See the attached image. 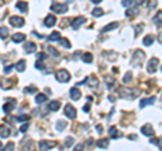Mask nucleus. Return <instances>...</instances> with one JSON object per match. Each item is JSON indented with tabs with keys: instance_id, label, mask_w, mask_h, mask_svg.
<instances>
[{
	"instance_id": "nucleus-51",
	"label": "nucleus",
	"mask_w": 162,
	"mask_h": 151,
	"mask_svg": "<svg viewBox=\"0 0 162 151\" xmlns=\"http://www.w3.org/2000/svg\"><path fill=\"white\" fill-rule=\"evenodd\" d=\"M92 3H95V4H99V3H101L103 2V0H91Z\"/></svg>"
},
{
	"instance_id": "nucleus-39",
	"label": "nucleus",
	"mask_w": 162,
	"mask_h": 151,
	"mask_svg": "<svg viewBox=\"0 0 162 151\" xmlns=\"http://www.w3.org/2000/svg\"><path fill=\"white\" fill-rule=\"evenodd\" d=\"M37 88L35 86H30V88H24V93H35Z\"/></svg>"
},
{
	"instance_id": "nucleus-2",
	"label": "nucleus",
	"mask_w": 162,
	"mask_h": 151,
	"mask_svg": "<svg viewBox=\"0 0 162 151\" xmlns=\"http://www.w3.org/2000/svg\"><path fill=\"white\" fill-rule=\"evenodd\" d=\"M50 10L54 11V12H57V14H65L66 11H68V5H66V4H58V3H54V4H51Z\"/></svg>"
},
{
	"instance_id": "nucleus-37",
	"label": "nucleus",
	"mask_w": 162,
	"mask_h": 151,
	"mask_svg": "<svg viewBox=\"0 0 162 151\" xmlns=\"http://www.w3.org/2000/svg\"><path fill=\"white\" fill-rule=\"evenodd\" d=\"M137 12H138L137 8H128V10L126 11V16H132V15H135Z\"/></svg>"
},
{
	"instance_id": "nucleus-35",
	"label": "nucleus",
	"mask_w": 162,
	"mask_h": 151,
	"mask_svg": "<svg viewBox=\"0 0 162 151\" xmlns=\"http://www.w3.org/2000/svg\"><path fill=\"white\" fill-rule=\"evenodd\" d=\"M73 143H74V139L69 136V138H66V140H65V147L66 149H69L70 146H73Z\"/></svg>"
},
{
	"instance_id": "nucleus-46",
	"label": "nucleus",
	"mask_w": 162,
	"mask_h": 151,
	"mask_svg": "<svg viewBox=\"0 0 162 151\" xmlns=\"http://www.w3.org/2000/svg\"><path fill=\"white\" fill-rule=\"evenodd\" d=\"M135 2H137L138 5H143L144 3H146V0H135Z\"/></svg>"
},
{
	"instance_id": "nucleus-5",
	"label": "nucleus",
	"mask_w": 162,
	"mask_h": 151,
	"mask_svg": "<svg viewBox=\"0 0 162 151\" xmlns=\"http://www.w3.org/2000/svg\"><path fill=\"white\" fill-rule=\"evenodd\" d=\"M157 65H158V58H151L147 62V72L150 74H153L155 70H157Z\"/></svg>"
},
{
	"instance_id": "nucleus-19",
	"label": "nucleus",
	"mask_w": 162,
	"mask_h": 151,
	"mask_svg": "<svg viewBox=\"0 0 162 151\" xmlns=\"http://www.w3.org/2000/svg\"><path fill=\"white\" fill-rule=\"evenodd\" d=\"M10 136V128H7V127L3 126L2 128H0V138L2 139H5Z\"/></svg>"
},
{
	"instance_id": "nucleus-13",
	"label": "nucleus",
	"mask_w": 162,
	"mask_h": 151,
	"mask_svg": "<svg viewBox=\"0 0 162 151\" xmlns=\"http://www.w3.org/2000/svg\"><path fill=\"white\" fill-rule=\"evenodd\" d=\"M69 95H70L72 100H79L80 96H81V92L77 88H72L70 91H69Z\"/></svg>"
},
{
	"instance_id": "nucleus-29",
	"label": "nucleus",
	"mask_w": 162,
	"mask_h": 151,
	"mask_svg": "<svg viewBox=\"0 0 162 151\" xmlns=\"http://www.w3.org/2000/svg\"><path fill=\"white\" fill-rule=\"evenodd\" d=\"M104 14V11H103V8H93V10H92V15L93 16H96V18H99V16H101Z\"/></svg>"
},
{
	"instance_id": "nucleus-32",
	"label": "nucleus",
	"mask_w": 162,
	"mask_h": 151,
	"mask_svg": "<svg viewBox=\"0 0 162 151\" xmlns=\"http://www.w3.org/2000/svg\"><path fill=\"white\" fill-rule=\"evenodd\" d=\"M65 127H66V121L60 120L58 123H57V130H58V131H63V130H65Z\"/></svg>"
},
{
	"instance_id": "nucleus-52",
	"label": "nucleus",
	"mask_w": 162,
	"mask_h": 151,
	"mask_svg": "<svg viewBox=\"0 0 162 151\" xmlns=\"http://www.w3.org/2000/svg\"><path fill=\"white\" fill-rule=\"evenodd\" d=\"M128 138H130V139H131V140H134V139H137V135H130V136H128Z\"/></svg>"
},
{
	"instance_id": "nucleus-23",
	"label": "nucleus",
	"mask_w": 162,
	"mask_h": 151,
	"mask_svg": "<svg viewBox=\"0 0 162 151\" xmlns=\"http://www.w3.org/2000/svg\"><path fill=\"white\" fill-rule=\"evenodd\" d=\"M144 58V54H143V51L142 50H137L135 51V54H134V59H132V62H137V59H143Z\"/></svg>"
},
{
	"instance_id": "nucleus-8",
	"label": "nucleus",
	"mask_w": 162,
	"mask_h": 151,
	"mask_svg": "<svg viewBox=\"0 0 162 151\" xmlns=\"http://www.w3.org/2000/svg\"><path fill=\"white\" fill-rule=\"evenodd\" d=\"M56 142H47V140H40L39 143V149L40 150H49V149H53L56 147Z\"/></svg>"
},
{
	"instance_id": "nucleus-31",
	"label": "nucleus",
	"mask_w": 162,
	"mask_h": 151,
	"mask_svg": "<svg viewBox=\"0 0 162 151\" xmlns=\"http://www.w3.org/2000/svg\"><path fill=\"white\" fill-rule=\"evenodd\" d=\"M105 84H107V86H108V88H111V86L115 84V80L111 77V76H107V77H105Z\"/></svg>"
},
{
	"instance_id": "nucleus-14",
	"label": "nucleus",
	"mask_w": 162,
	"mask_h": 151,
	"mask_svg": "<svg viewBox=\"0 0 162 151\" xmlns=\"http://www.w3.org/2000/svg\"><path fill=\"white\" fill-rule=\"evenodd\" d=\"M15 69L19 72V73L24 72V69H26V61H24V59H20V61H18V62L15 63Z\"/></svg>"
},
{
	"instance_id": "nucleus-18",
	"label": "nucleus",
	"mask_w": 162,
	"mask_h": 151,
	"mask_svg": "<svg viewBox=\"0 0 162 151\" xmlns=\"http://www.w3.org/2000/svg\"><path fill=\"white\" fill-rule=\"evenodd\" d=\"M14 105H15L14 101H8V103H5L4 105H3V111H4L5 113H10L14 109Z\"/></svg>"
},
{
	"instance_id": "nucleus-28",
	"label": "nucleus",
	"mask_w": 162,
	"mask_h": 151,
	"mask_svg": "<svg viewBox=\"0 0 162 151\" xmlns=\"http://www.w3.org/2000/svg\"><path fill=\"white\" fill-rule=\"evenodd\" d=\"M154 23L157 26H161L162 24V11H158L157 15L154 16Z\"/></svg>"
},
{
	"instance_id": "nucleus-17",
	"label": "nucleus",
	"mask_w": 162,
	"mask_h": 151,
	"mask_svg": "<svg viewBox=\"0 0 162 151\" xmlns=\"http://www.w3.org/2000/svg\"><path fill=\"white\" fill-rule=\"evenodd\" d=\"M16 8H18L20 12H27L28 5H27V3H24V2H18L16 3Z\"/></svg>"
},
{
	"instance_id": "nucleus-10",
	"label": "nucleus",
	"mask_w": 162,
	"mask_h": 151,
	"mask_svg": "<svg viewBox=\"0 0 162 151\" xmlns=\"http://www.w3.org/2000/svg\"><path fill=\"white\" fill-rule=\"evenodd\" d=\"M11 39H12L14 43H20V42H24L26 35L24 34H22V33H16V34H14Z\"/></svg>"
},
{
	"instance_id": "nucleus-53",
	"label": "nucleus",
	"mask_w": 162,
	"mask_h": 151,
	"mask_svg": "<svg viewBox=\"0 0 162 151\" xmlns=\"http://www.w3.org/2000/svg\"><path fill=\"white\" fill-rule=\"evenodd\" d=\"M160 40H161V42H162V33L160 34Z\"/></svg>"
},
{
	"instance_id": "nucleus-44",
	"label": "nucleus",
	"mask_w": 162,
	"mask_h": 151,
	"mask_svg": "<svg viewBox=\"0 0 162 151\" xmlns=\"http://www.w3.org/2000/svg\"><path fill=\"white\" fill-rule=\"evenodd\" d=\"M12 68H15V65H14V66H7V68H4V73H10V72H11V69H12Z\"/></svg>"
},
{
	"instance_id": "nucleus-20",
	"label": "nucleus",
	"mask_w": 162,
	"mask_h": 151,
	"mask_svg": "<svg viewBox=\"0 0 162 151\" xmlns=\"http://www.w3.org/2000/svg\"><path fill=\"white\" fill-rule=\"evenodd\" d=\"M49 109H50V111H58L60 109V101H57V100L50 101V103H49Z\"/></svg>"
},
{
	"instance_id": "nucleus-41",
	"label": "nucleus",
	"mask_w": 162,
	"mask_h": 151,
	"mask_svg": "<svg viewBox=\"0 0 162 151\" xmlns=\"http://www.w3.org/2000/svg\"><path fill=\"white\" fill-rule=\"evenodd\" d=\"M14 146H15V144H14L12 142H10V143H8L5 147H3V150H8V151H10V150H12V149H14Z\"/></svg>"
},
{
	"instance_id": "nucleus-40",
	"label": "nucleus",
	"mask_w": 162,
	"mask_h": 151,
	"mask_svg": "<svg viewBox=\"0 0 162 151\" xmlns=\"http://www.w3.org/2000/svg\"><path fill=\"white\" fill-rule=\"evenodd\" d=\"M35 68H37V69H39V70H42V69H45V65L42 63V61H37Z\"/></svg>"
},
{
	"instance_id": "nucleus-33",
	"label": "nucleus",
	"mask_w": 162,
	"mask_h": 151,
	"mask_svg": "<svg viewBox=\"0 0 162 151\" xmlns=\"http://www.w3.org/2000/svg\"><path fill=\"white\" fill-rule=\"evenodd\" d=\"M0 34H2V39H3V40H4L5 38L8 37V30L4 27V26H3V27L0 28Z\"/></svg>"
},
{
	"instance_id": "nucleus-21",
	"label": "nucleus",
	"mask_w": 162,
	"mask_h": 151,
	"mask_svg": "<svg viewBox=\"0 0 162 151\" xmlns=\"http://www.w3.org/2000/svg\"><path fill=\"white\" fill-rule=\"evenodd\" d=\"M60 38H61L60 31H53V33L49 35V40H50V42H54V40H60Z\"/></svg>"
},
{
	"instance_id": "nucleus-26",
	"label": "nucleus",
	"mask_w": 162,
	"mask_h": 151,
	"mask_svg": "<svg viewBox=\"0 0 162 151\" xmlns=\"http://www.w3.org/2000/svg\"><path fill=\"white\" fill-rule=\"evenodd\" d=\"M153 42H154V37H153V35L144 37V39H143V45H144V46H151Z\"/></svg>"
},
{
	"instance_id": "nucleus-22",
	"label": "nucleus",
	"mask_w": 162,
	"mask_h": 151,
	"mask_svg": "<svg viewBox=\"0 0 162 151\" xmlns=\"http://www.w3.org/2000/svg\"><path fill=\"white\" fill-rule=\"evenodd\" d=\"M108 132H109V136H111V138H119V136H122V133H119L118 132V130L115 128V127H111V128L108 130Z\"/></svg>"
},
{
	"instance_id": "nucleus-3",
	"label": "nucleus",
	"mask_w": 162,
	"mask_h": 151,
	"mask_svg": "<svg viewBox=\"0 0 162 151\" xmlns=\"http://www.w3.org/2000/svg\"><path fill=\"white\" fill-rule=\"evenodd\" d=\"M63 112H65V115L68 116L69 119H74V117L77 116L76 109H74V107L70 105V104H66V105H65V109H63Z\"/></svg>"
},
{
	"instance_id": "nucleus-15",
	"label": "nucleus",
	"mask_w": 162,
	"mask_h": 151,
	"mask_svg": "<svg viewBox=\"0 0 162 151\" xmlns=\"http://www.w3.org/2000/svg\"><path fill=\"white\" fill-rule=\"evenodd\" d=\"M96 146L99 147V149H107V147L109 146V139H99Z\"/></svg>"
},
{
	"instance_id": "nucleus-7",
	"label": "nucleus",
	"mask_w": 162,
	"mask_h": 151,
	"mask_svg": "<svg viewBox=\"0 0 162 151\" xmlns=\"http://www.w3.org/2000/svg\"><path fill=\"white\" fill-rule=\"evenodd\" d=\"M141 132L146 136H153L154 135V128L151 127V124H144V126L141 128Z\"/></svg>"
},
{
	"instance_id": "nucleus-25",
	"label": "nucleus",
	"mask_w": 162,
	"mask_h": 151,
	"mask_svg": "<svg viewBox=\"0 0 162 151\" xmlns=\"http://www.w3.org/2000/svg\"><path fill=\"white\" fill-rule=\"evenodd\" d=\"M47 51L50 53V56H53L54 58H60V53L57 51V49L53 47V46H47Z\"/></svg>"
},
{
	"instance_id": "nucleus-1",
	"label": "nucleus",
	"mask_w": 162,
	"mask_h": 151,
	"mask_svg": "<svg viewBox=\"0 0 162 151\" xmlns=\"http://www.w3.org/2000/svg\"><path fill=\"white\" fill-rule=\"evenodd\" d=\"M56 78H57V81H60V82H68V81L70 80V74H69L68 70H65V69H61V70L57 72Z\"/></svg>"
},
{
	"instance_id": "nucleus-49",
	"label": "nucleus",
	"mask_w": 162,
	"mask_h": 151,
	"mask_svg": "<svg viewBox=\"0 0 162 151\" xmlns=\"http://www.w3.org/2000/svg\"><path fill=\"white\" fill-rule=\"evenodd\" d=\"M83 144H77V146L76 147H74V150H76V151H79V150H83Z\"/></svg>"
},
{
	"instance_id": "nucleus-24",
	"label": "nucleus",
	"mask_w": 162,
	"mask_h": 151,
	"mask_svg": "<svg viewBox=\"0 0 162 151\" xmlns=\"http://www.w3.org/2000/svg\"><path fill=\"white\" fill-rule=\"evenodd\" d=\"M46 100H47V96L43 95V93H39V95L35 97V103H37V104H42V103H45Z\"/></svg>"
},
{
	"instance_id": "nucleus-54",
	"label": "nucleus",
	"mask_w": 162,
	"mask_h": 151,
	"mask_svg": "<svg viewBox=\"0 0 162 151\" xmlns=\"http://www.w3.org/2000/svg\"><path fill=\"white\" fill-rule=\"evenodd\" d=\"M161 70H162V66H161Z\"/></svg>"
},
{
	"instance_id": "nucleus-30",
	"label": "nucleus",
	"mask_w": 162,
	"mask_h": 151,
	"mask_svg": "<svg viewBox=\"0 0 162 151\" xmlns=\"http://www.w3.org/2000/svg\"><path fill=\"white\" fill-rule=\"evenodd\" d=\"M58 42L63 46V47H66V49H70V46H72V45H70V42H69V40L66 39V38H60Z\"/></svg>"
},
{
	"instance_id": "nucleus-48",
	"label": "nucleus",
	"mask_w": 162,
	"mask_h": 151,
	"mask_svg": "<svg viewBox=\"0 0 162 151\" xmlns=\"http://www.w3.org/2000/svg\"><path fill=\"white\" fill-rule=\"evenodd\" d=\"M96 131H97V132H99V133H100L101 131H103V127H101V126H100V124H97V126H96Z\"/></svg>"
},
{
	"instance_id": "nucleus-38",
	"label": "nucleus",
	"mask_w": 162,
	"mask_h": 151,
	"mask_svg": "<svg viewBox=\"0 0 162 151\" xmlns=\"http://www.w3.org/2000/svg\"><path fill=\"white\" fill-rule=\"evenodd\" d=\"M16 119V121H28V116L27 115H19L18 117H15Z\"/></svg>"
},
{
	"instance_id": "nucleus-4",
	"label": "nucleus",
	"mask_w": 162,
	"mask_h": 151,
	"mask_svg": "<svg viewBox=\"0 0 162 151\" xmlns=\"http://www.w3.org/2000/svg\"><path fill=\"white\" fill-rule=\"evenodd\" d=\"M10 23L14 27H23V26H24V19L20 18V16H11Z\"/></svg>"
},
{
	"instance_id": "nucleus-36",
	"label": "nucleus",
	"mask_w": 162,
	"mask_h": 151,
	"mask_svg": "<svg viewBox=\"0 0 162 151\" xmlns=\"http://www.w3.org/2000/svg\"><path fill=\"white\" fill-rule=\"evenodd\" d=\"M134 3H135V0H123L122 5H123V7H131V5H134Z\"/></svg>"
},
{
	"instance_id": "nucleus-16",
	"label": "nucleus",
	"mask_w": 162,
	"mask_h": 151,
	"mask_svg": "<svg viewBox=\"0 0 162 151\" xmlns=\"http://www.w3.org/2000/svg\"><path fill=\"white\" fill-rule=\"evenodd\" d=\"M26 51H27L28 54H33V53H35V50H37V46H35V43L34 42H27V45H26Z\"/></svg>"
},
{
	"instance_id": "nucleus-9",
	"label": "nucleus",
	"mask_w": 162,
	"mask_h": 151,
	"mask_svg": "<svg viewBox=\"0 0 162 151\" xmlns=\"http://www.w3.org/2000/svg\"><path fill=\"white\" fill-rule=\"evenodd\" d=\"M154 101H155L154 96H151V97H149V98H143V100H141L139 107H141V108H144V107H147V105H151V104H154Z\"/></svg>"
},
{
	"instance_id": "nucleus-45",
	"label": "nucleus",
	"mask_w": 162,
	"mask_h": 151,
	"mask_svg": "<svg viewBox=\"0 0 162 151\" xmlns=\"http://www.w3.org/2000/svg\"><path fill=\"white\" fill-rule=\"evenodd\" d=\"M46 57H47V56H46V54H45V53H39V54H38V58H39V59H40V61H42V59H45V58H46Z\"/></svg>"
},
{
	"instance_id": "nucleus-34",
	"label": "nucleus",
	"mask_w": 162,
	"mask_h": 151,
	"mask_svg": "<svg viewBox=\"0 0 162 151\" xmlns=\"http://www.w3.org/2000/svg\"><path fill=\"white\" fill-rule=\"evenodd\" d=\"M131 78H132V73H131V72H127L126 76L123 77V82H124V84L130 82V81H131Z\"/></svg>"
},
{
	"instance_id": "nucleus-27",
	"label": "nucleus",
	"mask_w": 162,
	"mask_h": 151,
	"mask_svg": "<svg viewBox=\"0 0 162 151\" xmlns=\"http://www.w3.org/2000/svg\"><path fill=\"white\" fill-rule=\"evenodd\" d=\"M92 59H93V56H92L91 53H84L83 54V61L85 63H91Z\"/></svg>"
},
{
	"instance_id": "nucleus-11",
	"label": "nucleus",
	"mask_w": 162,
	"mask_h": 151,
	"mask_svg": "<svg viewBox=\"0 0 162 151\" xmlns=\"http://www.w3.org/2000/svg\"><path fill=\"white\" fill-rule=\"evenodd\" d=\"M118 26H119V23L118 22H112V23H109V24H107L105 27L101 28V33H108V31H112V30H115V28H118Z\"/></svg>"
},
{
	"instance_id": "nucleus-50",
	"label": "nucleus",
	"mask_w": 162,
	"mask_h": 151,
	"mask_svg": "<svg viewBox=\"0 0 162 151\" xmlns=\"http://www.w3.org/2000/svg\"><path fill=\"white\" fill-rule=\"evenodd\" d=\"M157 146H158V149H160V150H162V138L160 139V140H158V144H157Z\"/></svg>"
},
{
	"instance_id": "nucleus-47",
	"label": "nucleus",
	"mask_w": 162,
	"mask_h": 151,
	"mask_svg": "<svg viewBox=\"0 0 162 151\" xmlns=\"http://www.w3.org/2000/svg\"><path fill=\"white\" fill-rule=\"evenodd\" d=\"M89 107H91V105H89V104H85V105H84V112H89Z\"/></svg>"
},
{
	"instance_id": "nucleus-43",
	"label": "nucleus",
	"mask_w": 162,
	"mask_h": 151,
	"mask_svg": "<svg viewBox=\"0 0 162 151\" xmlns=\"http://www.w3.org/2000/svg\"><path fill=\"white\" fill-rule=\"evenodd\" d=\"M142 27H143V24H139V26H138V27H137V33H135V37H138V35H139V34H141Z\"/></svg>"
},
{
	"instance_id": "nucleus-12",
	"label": "nucleus",
	"mask_w": 162,
	"mask_h": 151,
	"mask_svg": "<svg viewBox=\"0 0 162 151\" xmlns=\"http://www.w3.org/2000/svg\"><path fill=\"white\" fill-rule=\"evenodd\" d=\"M56 24V16L54 15H47L45 19V26L46 27H53Z\"/></svg>"
},
{
	"instance_id": "nucleus-42",
	"label": "nucleus",
	"mask_w": 162,
	"mask_h": 151,
	"mask_svg": "<svg viewBox=\"0 0 162 151\" xmlns=\"http://www.w3.org/2000/svg\"><path fill=\"white\" fill-rule=\"evenodd\" d=\"M27 130H28V124H23L20 127V132H27Z\"/></svg>"
},
{
	"instance_id": "nucleus-6",
	"label": "nucleus",
	"mask_w": 162,
	"mask_h": 151,
	"mask_svg": "<svg viewBox=\"0 0 162 151\" xmlns=\"http://www.w3.org/2000/svg\"><path fill=\"white\" fill-rule=\"evenodd\" d=\"M84 23H85V18H84V16H79V18H76L72 22V28H73V30H79Z\"/></svg>"
}]
</instances>
